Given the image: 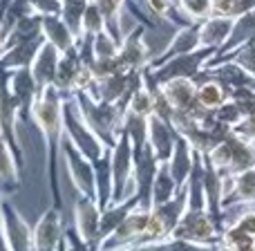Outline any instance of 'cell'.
<instances>
[{"instance_id":"ab89813d","label":"cell","mask_w":255,"mask_h":251,"mask_svg":"<svg viewBox=\"0 0 255 251\" xmlns=\"http://www.w3.org/2000/svg\"><path fill=\"white\" fill-rule=\"evenodd\" d=\"M101 29H106V18H103L97 0H90L83 13V22H81V36H94Z\"/></svg>"},{"instance_id":"7a4b0ae2","label":"cell","mask_w":255,"mask_h":251,"mask_svg":"<svg viewBox=\"0 0 255 251\" xmlns=\"http://www.w3.org/2000/svg\"><path fill=\"white\" fill-rule=\"evenodd\" d=\"M215 47H199L195 52L179 54L168 61L159 63V65H148L141 70L143 74V85L145 88H157V85L166 83L170 79H195L206 70L208 61L215 56Z\"/></svg>"},{"instance_id":"9f6ffc18","label":"cell","mask_w":255,"mask_h":251,"mask_svg":"<svg viewBox=\"0 0 255 251\" xmlns=\"http://www.w3.org/2000/svg\"><path fill=\"white\" fill-rule=\"evenodd\" d=\"M2 200H4V195L0 193V211H2Z\"/></svg>"},{"instance_id":"8992f818","label":"cell","mask_w":255,"mask_h":251,"mask_svg":"<svg viewBox=\"0 0 255 251\" xmlns=\"http://www.w3.org/2000/svg\"><path fill=\"white\" fill-rule=\"evenodd\" d=\"M206 159L224 177H231L235 173H242L247 168L255 166V144L231 132L206 155Z\"/></svg>"},{"instance_id":"30bf717a","label":"cell","mask_w":255,"mask_h":251,"mask_svg":"<svg viewBox=\"0 0 255 251\" xmlns=\"http://www.w3.org/2000/svg\"><path fill=\"white\" fill-rule=\"evenodd\" d=\"M61 157H63V162H65V171H67V175H70V182L76 189V193L90 195V198L97 200V184H94V162L92 159H88L67 139H63Z\"/></svg>"},{"instance_id":"b9f144b4","label":"cell","mask_w":255,"mask_h":251,"mask_svg":"<svg viewBox=\"0 0 255 251\" xmlns=\"http://www.w3.org/2000/svg\"><path fill=\"white\" fill-rule=\"evenodd\" d=\"M152 108H154L152 92H150L145 85H141V88L130 97L126 110L134 112V115H141V117H150V115H152Z\"/></svg>"},{"instance_id":"cb8c5ba5","label":"cell","mask_w":255,"mask_h":251,"mask_svg":"<svg viewBox=\"0 0 255 251\" xmlns=\"http://www.w3.org/2000/svg\"><path fill=\"white\" fill-rule=\"evenodd\" d=\"M202 74L220 81L229 92H233L235 88H247V85H253V74L251 72H247L240 63H235V61H222V63H217V65H208Z\"/></svg>"},{"instance_id":"52a82bcc","label":"cell","mask_w":255,"mask_h":251,"mask_svg":"<svg viewBox=\"0 0 255 251\" xmlns=\"http://www.w3.org/2000/svg\"><path fill=\"white\" fill-rule=\"evenodd\" d=\"M112 168V202H121L134 193V150L126 132H119L115 146L110 148Z\"/></svg>"},{"instance_id":"603a6c76","label":"cell","mask_w":255,"mask_h":251,"mask_svg":"<svg viewBox=\"0 0 255 251\" xmlns=\"http://www.w3.org/2000/svg\"><path fill=\"white\" fill-rule=\"evenodd\" d=\"M58 61H61V52H58L52 43L43 40V45L38 47V52H36L34 61H31V65H29L31 76H34L36 85H38L40 90L47 88V85H54Z\"/></svg>"},{"instance_id":"60d3db41","label":"cell","mask_w":255,"mask_h":251,"mask_svg":"<svg viewBox=\"0 0 255 251\" xmlns=\"http://www.w3.org/2000/svg\"><path fill=\"white\" fill-rule=\"evenodd\" d=\"M179 9L188 20L199 22L213 16V0H179Z\"/></svg>"},{"instance_id":"6da1fadb","label":"cell","mask_w":255,"mask_h":251,"mask_svg":"<svg viewBox=\"0 0 255 251\" xmlns=\"http://www.w3.org/2000/svg\"><path fill=\"white\" fill-rule=\"evenodd\" d=\"M63 106L65 94H61L54 85H47L38 92L31 108V121L40 130L45 141V164H47V184L52 193V202L56 209L63 207L61 186H58V159H61V146L65 139L63 128Z\"/></svg>"},{"instance_id":"83f0119b","label":"cell","mask_w":255,"mask_h":251,"mask_svg":"<svg viewBox=\"0 0 255 251\" xmlns=\"http://www.w3.org/2000/svg\"><path fill=\"white\" fill-rule=\"evenodd\" d=\"M40 31H43V38L52 43L61 54L76 47L74 31L70 29V25L61 16H43L40 18Z\"/></svg>"},{"instance_id":"74e56055","label":"cell","mask_w":255,"mask_h":251,"mask_svg":"<svg viewBox=\"0 0 255 251\" xmlns=\"http://www.w3.org/2000/svg\"><path fill=\"white\" fill-rule=\"evenodd\" d=\"M88 4H90V0H63L61 18L70 25V29L74 31L76 40L81 38V22H83V13H85Z\"/></svg>"},{"instance_id":"8fae6325","label":"cell","mask_w":255,"mask_h":251,"mask_svg":"<svg viewBox=\"0 0 255 251\" xmlns=\"http://www.w3.org/2000/svg\"><path fill=\"white\" fill-rule=\"evenodd\" d=\"M132 150H134V195L139 200V207L152 209V182L157 175L159 159L148 141L141 148Z\"/></svg>"},{"instance_id":"ba28073f","label":"cell","mask_w":255,"mask_h":251,"mask_svg":"<svg viewBox=\"0 0 255 251\" xmlns=\"http://www.w3.org/2000/svg\"><path fill=\"white\" fill-rule=\"evenodd\" d=\"M18 121H20V115H18L16 99L9 88V70H0V135L13 150L18 166L22 168L25 166V153H22L20 139H18Z\"/></svg>"},{"instance_id":"ffe728a7","label":"cell","mask_w":255,"mask_h":251,"mask_svg":"<svg viewBox=\"0 0 255 251\" xmlns=\"http://www.w3.org/2000/svg\"><path fill=\"white\" fill-rule=\"evenodd\" d=\"M202 22V20H199ZM199 22H188L184 27H177L175 36L170 38V43L163 47V52L159 56H154L150 61V65H159V63L168 61L172 56H179V54H188L195 49L202 47V38H199Z\"/></svg>"},{"instance_id":"7bdbcfd3","label":"cell","mask_w":255,"mask_h":251,"mask_svg":"<svg viewBox=\"0 0 255 251\" xmlns=\"http://www.w3.org/2000/svg\"><path fill=\"white\" fill-rule=\"evenodd\" d=\"M231 99L238 103L242 117H249V115H253L255 112V90H253V85H247V88H235L233 92H231Z\"/></svg>"},{"instance_id":"f546056e","label":"cell","mask_w":255,"mask_h":251,"mask_svg":"<svg viewBox=\"0 0 255 251\" xmlns=\"http://www.w3.org/2000/svg\"><path fill=\"white\" fill-rule=\"evenodd\" d=\"M136 204H139V200H136V195L132 193V195H128L126 200H121V202H110L108 207L101 209V245H103V240H108L112 234H115V229L126 220V216L136 207Z\"/></svg>"},{"instance_id":"e575fe53","label":"cell","mask_w":255,"mask_h":251,"mask_svg":"<svg viewBox=\"0 0 255 251\" xmlns=\"http://www.w3.org/2000/svg\"><path fill=\"white\" fill-rule=\"evenodd\" d=\"M99 9H101L103 18H106V27L117 36L124 38V29H121V20H124V9L128 0H97Z\"/></svg>"},{"instance_id":"1f68e13d","label":"cell","mask_w":255,"mask_h":251,"mask_svg":"<svg viewBox=\"0 0 255 251\" xmlns=\"http://www.w3.org/2000/svg\"><path fill=\"white\" fill-rule=\"evenodd\" d=\"M94 184H97V202L99 207H108L112 202V168H110V150L101 159L94 162Z\"/></svg>"},{"instance_id":"8d00e7d4","label":"cell","mask_w":255,"mask_h":251,"mask_svg":"<svg viewBox=\"0 0 255 251\" xmlns=\"http://www.w3.org/2000/svg\"><path fill=\"white\" fill-rule=\"evenodd\" d=\"M119 45H121V40L117 38L108 27L92 36V54H94V58H112V56H117V54H119Z\"/></svg>"},{"instance_id":"d590c367","label":"cell","mask_w":255,"mask_h":251,"mask_svg":"<svg viewBox=\"0 0 255 251\" xmlns=\"http://www.w3.org/2000/svg\"><path fill=\"white\" fill-rule=\"evenodd\" d=\"M145 4H148V9L157 18L172 22V25H177V27H184V25H188V22H193L181 13L179 4H177L175 0H145Z\"/></svg>"},{"instance_id":"ac0fdd59","label":"cell","mask_w":255,"mask_h":251,"mask_svg":"<svg viewBox=\"0 0 255 251\" xmlns=\"http://www.w3.org/2000/svg\"><path fill=\"white\" fill-rule=\"evenodd\" d=\"M9 88H11V94L16 99L20 121H31V108H34L40 88L36 85L29 67H18V70L9 72Z\"/></svg>"},{"instance_id":"c3c4849f","label":"cell","mask_w":255,"mask_h":251,"mask_svg":"<svg viewBox=\"0 0 255 251\" xmlns=\"http://www.w3.org/2000/svg\"><path fill=\"white\" fill-rule=\"evenodd\" d=\"M233 132L240 137H244V139L251 141V144H255V112L249 117H242V121L233 128Z\"/></svg>"},{"instance_id":"681fc988","label":"cell","mask_w":255,"mask_h":251,"mask_svg":"<svg viewBox=\"0 0 255 251\" xmlns=\"http://www.w3.org/2000/svg\"><path fill=\"white\" fill-rule=\"evenodd\" d=\"M65 243H67V249L70 251H97L94 247H90L88 243L81 240V236L76 234L74 227H72V229H65Z\"/></svg>"},{"instance_id":"9a60e30c","label":"cell","mask_w":255,"mask_h":251,"mask_svg":"<svg viewBox=\"0 0 255 251\" xmlns=\"http://www.w3.org/2000/svg\"><path fill=\"white\" fill-rule=\"evenodd\" d=\"M117 61L124 70H136L141 72L143 67L150 65L152 61V54L150 47L145 43V25H134L128 34H124L119 45V54H117Z\"/></svg>"},{"instance_id":"db71d44e","label":"cell","mask_w":255,"mask_h":251,"mask_svg":"<svg viewBox=\"0 0 255 251\" xmlns=\"http://www.w3.org/2000/svg\"><path fill=\"white\" fill-rule=\"evenodd\" d=\"M0 251H11L7 245V238H4V229H2V222H0Z\"/></svg>"},{"instance_id":"7c38bea8","label":"cell","mask_w":255,"mask_h":251,"mask_svg":"<svg viewBox=\"0 0 255 251\" xmlns=\"http://www.w3.org/2000/svg\"><path fill=\"white\" fill-rule=\"evenodd\" d=\"M148 220H150V209H143L136 204V207L126 216V220L115 229V234H112L108 240H103V245L99 251H117V249L141 245V238H143V234H145Z\"/></svg>"},{"instance_id":"680465c9","label":"cell","mask_w":255,"mask_h":251,"mask_svg":"<svg viewBox=\"0 0 255 251\" xmlns=\"http://www.w3.org/2000/svg\"><path fill=\"white\" fill-rule=\"evenodd\" d=\"M204 251H211V249H204Z\"/></svg>"},{"instance_id":"6f0895ef","label":"cell","mask_w":255,"mask_h":251,"mask_svg":"<svg viewBox=\"0 0 255 251\" xmlns=\"http://www.w3.org/2000/svg\"><path fill=\"white\" fill-rule=\"evenodd\" d=\"M253 90H255V76H253Z\"/></svg>"},{"instance_id":"f35d334b","label":"cell","mask_w":255,"mask_h":251,"mask_svg":"<svg viewBox=\"0 0 255 251\" xmlns=\"http://www.w3.org/2000/svg\"><path fill=\"white\" fill-rule=\"evenodd\" d=\"M220 243L229 245V247H233L235 251H247V249L255 247V238H253V236H249L247 231L240 229V227L233 225V222H231V225L222 231V240H220Z\"/></svg>"},{"instance_id":"4dcf8cb0","label":"cell","mask_w":255,"mask_h":251,"mask_svg":"<svg viewBox=\"0 0 255 251\" xmlns=\"http://www.w3.org/2000/svg\"><path fill=\"white\" fill-rule=\"evenodd\" d=\"M231 99V92L220 83V81L211 79V76H197V103L206 110H217L224 101Z\"/></svg>"},{"instance_id":"91938a15","label":"cell","mask_w":255,"mask_h":251,"mask_svg":"<svg viewBox=\"0 0 255 251\" xmlns=\"http://www.w3.org/2000/svg\"><path fill=\"white\" fill-rule=\"evenodd\" d=\"M0 56H2V52H0Z\"/></svg>"},{"instance_id":"3957f363","label":"cell","mask_w":255,"mask_h":251,"mask_svg":"<svg viewBox=\"0 0 255 251\" xmlns=\"http://www.w3.org/2000/svg\"><path fill=\"white\" fill-rule=\"evenodd\" d=\"M79 106L83 119L88 121V126L101 137V141L112 148L121 132V121H124V110H121L117 103L110 101H97L92 99L88 92H76L72 94Z\"/></svg>"},{"instance_id":"f1b7e54d","label":"cell","mask_w":255,"mask_h":251,"mask_svg":"<svg viewBox=\"0 0 255 251\" xmlns=\"http://www.w3.org/2000/svg\"><path fill=\"white\" fill-rule=\"evenodd\" d=\"M195 148L190 146V141L186 139L184 135L177 137V144H175V150H172L170 159H168V168H170L172 177L175 182L181 186H186V180H188L190 171H193V164H195Z\"/></svg>"},{"instance_id":"44dd1931","label":"cell","mask_w":255,"mask_h":251,"mask_svg":"<svg viewBox=\"0 0 255 251\" xmlns=\"http://www.w3.org/2000/svg\"><path fill=\"white\" fill-rule=\"evenodd\" d=\"M177 137H179V130L170 124V121H163L159 117L150 115L148 119V144L152 146L154 155H157L159 162H168L175 150Z\"/></svg>"},{"instance_id":"f907efd6","label":"cell","mask_w":255,"mask_h":251,"mask_svg":"<svg viewBox=\"0 0 255 251\" xmlns=\"http://www.w3.org/2000/svg\"><path fill=\"white\" fill-rule=\"evenodd\" d=\"M235 0H213V13L217 16H233Z\"/></svg>"},{"instance_id":"7402d4cb","label":"cell","mask_w":255,"mask_h":251,"mask_svg":"<svg viewBox=\"0 0 255 251\" xmlns=\"http://www.w3.org/2000/svg\"><path fill=\"white\" fill-rule=\"evenodd\" d=\"M43 34L40 36H31V38H22V40H11L7 45V49L0 56V70H18V67H29L34 61L38 47L43 45Z\"/></svg>"},{"instance_id":"ee69618b","label":"cell","mask_w":255,"mask_h":251,"mask_svg":"<svg viewBox=\"0 0 255 251\" xmlns=\"http://www.w3.org/2000/svg\"><path fill=\"white\" fill-rule=\"evenodd\" d=\"M215 117H217V121H222V124H226L231 128H235L240 121H242V112H240L238 103H235L233 99H229V101L222 103V106L215 110Z\"/></svg>"},{"instance_id":"836d02e7","label":"cell","mask_w":255,"mask_h":251,"mask_svg":"<svg viewBox=\"0 0 255 251\" xmlns=\"http://www.w3.org/2000/svg\"><path fill=\"white\" fill-rule=\"evenodd\" d=\"M148 119L150 117H141L134 112L126 110L124 121H121V132H126L132 141V148H141L148 141Z\"/></svg>"},{"instance_id":"d6986e66","label":"cell","mask_w":255,"mask_h":251,"mask_svg":"<svg viewBox=\"0 0 255 251\" xmlns=\"http://www.w3.org/2000/svg\"><path fill=\"white\" fill-rule=\"evenodd\" d=\"M253 204H255V166L226 177L224 209L253 207Z\"/></svg>"},{"instance_id":"d6a6232c","label":"cell","mask_w":255,"mask_h":251,"mask_svg":"<svg viewBox=\"0 0 255 251\" xmlns=\"http://www.w3.org/2000/svg\"><path fill=\"white\" fill-rule=\"evenodd\" d=\"M177 193H179V184H177L175 177H172L170 168H168V162H159L157 175H154V182H152V207L154 204L168 202V200L175 198Z\"/></svg>"},{"instance_id":"816d5d0a","label":"cell","mask_w":255,"mask_h":251,"mask_svg":"<svg viewBox=\"0 0 255 251\" xmlns=\"http://www.w3.org/2000/svg\"><path fill=\"white\" fill-rule=\"evenodd\" d=\"M251 9H255V0H235V4H233V18L240 16V13L251 11Z\"/></svg>"},{"instance_id":"277c9868","label":"cell","mask_w":255,"mask_h":251,"mask_svg":"<svg viewBox=\"0 0 255 251\" xmlns=\"http://www.w3.org/2000/svg\"><path fill=\"white\" fill-rule=\"evenodd\" d=\"M188 209V193H186V186H181L179 193L175 198H170L168 202L154 204L150 209V220L145 227V234L141 238V245H157L168 240L175 234L177 225H179L181 216Z\"/></svg>"},{"instance_id":"f6af8a7d","label":"cell","mask_w":255,"mask_h":251,"mask_svg":"<svg viewBox=\"0 0 255 251\" xmlns=\"http://www.w3.org/2000/svg\"><path fill=\"white\" fill-rule=\"evenodd\" d=\"M29 2L31 13L36 16H61L63 11V0H27Z\"/></svg>"},{"instance_id":"11a10c76","label":"cell","mask_w":255,"mask_h":251,"mask_svg":"<svg viewBox=\"0 0 255 251\" xmlns=\"http://www.w3.org/2000/svg\"><path fill=\"white\" fill-rule=\"evenodd\" d=\"M56 251H70V249H67V243H65V238L61 240V245H58V247H56Z\"/></svg>"},{"instance_id":"d4e9b609","label":"cell","mask_w":255,"mask_h":251,"mask_svg":"<svg viewBox=\"0 0 255 251\" xmlns=\"http://www.w3.org/2000/svg\"><path fill=\"white\" fill-rule=\"evenodd\" d=\"M253 34H255V9L235 16V22H233V29H231L229 40H226V43L217 49L215 56L208 61V65H211V63H215V61H220V58H224V56H229L231 52H235L238 47H242L244 43H249Z\"/></svg>"},{"instance_id":"4316f807","label":"cell","mask_w":255,"mask_h":251,"mask_svg":"<svg viewBox=\"0 0 255 251\" xmlns=\"http://www.w3.org/2000/svg\"><path fill=\"white\" fill-rule=\"evenodd\" d=\"M233 22H235L233 16H217V13L204 18V20L199 22V38H202V47L220 49L222 45L229 40L231 29H233Z\"/></svg>"},{"instance_id":"484cf974","label":"cell","mask_w":255,"mask_h":251,"mask_svg":"<svg viewBox=\"0 0 255 251\" xmlns=\"http://www.w3.org/2000/svg\"><path fill=\"white\" fill-rule=\"evenodd\" d=\"M20 171L22 168L18 166L13 150L9 148L4 137L0 135V193L4 198H11L13 193H18V189H20Z\"/></svg>"},{"instance_id":"7dc6e473","label":"cell","mask_w":255,"mask_h":251,"mask_svg":"<svg viewBox=\"0 0 255 251\" xmlns=\"http://www.w3.org/2000/svg\"><path fill=\"white\" fill-rule=\"evenodd\" d=\"M229 225H231V222H229ZM233 225H238L240 229H244L249 236H253V238H255V204H253V207L244 209V211L233 220Z\"/></svg>"},{"instance_id":"bcb514c9","label":"cell","mask_w":255,"mask_h":251,"mask_svg":"<svg viewBox=\"0 0 255 251\" xmlns=\"http://www.w3.org/2000/svg\"><path fill=\"white\" fill-rule=\"evenodd\" d=\"M154 249L157 251H204V249H211V247H202V245H195V243H188V240H184V238L170 236L168 240L154 245Z\"/></svg>"},{"instance_id":"e0dca14e","label":"cell","mask_w":255,"mask_h":251,"mask_svg":"<svg viewBox=\"0 0 255 251\" xmlns=\"http://www.w3.org/2000/svg\"><path fill=\"white\" fill-rule=\"evenodd\" d=\"M0 222L4 229V238L11 251H34V240H31V227L27 220L18 213V209L9 202L7 198L2 200V211H0Z\"/></svg>"},{"instance_id":"5bb4252c","label":"cell","mask_w":255,"mask_h":251,"mask_svg":"<svg viewBox=\"0 0 255 251\" xmlns=\"http://www.w3.org/2000/svg\"><path fill=\"white\" fill-rule=\"evenodd\" d=\"M224 186L226 177L213 166L204 155V200H206V211L217 225V229L224 231L229 227L226 220V209H224Z\"/></svg>"},{"instance_id":"5b68a950","label":"cell","mask_w":255,"mask_h":251,"mask_svg":"<svg viewBox=\"0 0 255 251\" xmlns=\"http://www.w3.org/2000/svg\"><path fill=\"white\" fill-rule=\"evenodd\" d=\"M63 128H65V139L74 144L88 159L97 162L108 153V146L101 141V137L88 126L83 119L79 106H76L74 97H65V106H63Z\"/></svg>"},{"instance_id":"4fadbf2b","label":"cell","mask_w":255,"mask_h":251,"mask_svg":"<svg viewBox=\"0 0 255 251\" xmlns=\"http://www.w3.org/2000/svg\"><path fill=\"white\" fill-rule=\"evenodd\" d=\"M74 229L83 243L99 251L101 247V207L94 198L81 195L74 202Z\"/></svg>"},{"instance_id":"f5cc1de1","label":"cell","mask_w":255,"mask_h":251,"mask_svg":"<svg viewBox=\"0 0 255 251\" xmlns=\"http://www.w3.org/2000/svg\"><path fill=\"white\" fill-rule=\"evenodd\" d=\"M117 251H157V249H154V245H134V247H126Z\"/></svg>"},{"instance_id":"9c48e42d","label":"cell","mask_w":255,"mask_h":251,"mask_svg":"<svg viewBox=\"0 0 255 251\" xmlns=\"http://www.w3.org/2000/svg\"><path fill=\"white\" fill-rule=\"evenodd\" d=\"M172 236L195 245H202V247H215L222 240V231L217 229V225L208 216L206 209H186V213L181 216Z\"/></svg>"},{"instance_id":"2e32d148","label":"cell","mask_w":255,"mask_h":251,"mask_svg":"<svg viewBox=\"0 0 255 251\" xmlns=\"http://www.w3.org/2000/svg\"><path fill=\"white\" fill-rule=\"evenodd\" d=\"M65 238V227H63L61 209L52 207L43 211L34 227H31V240H34V251H56L61 240Z\"/></svg>"}]
</instances>
